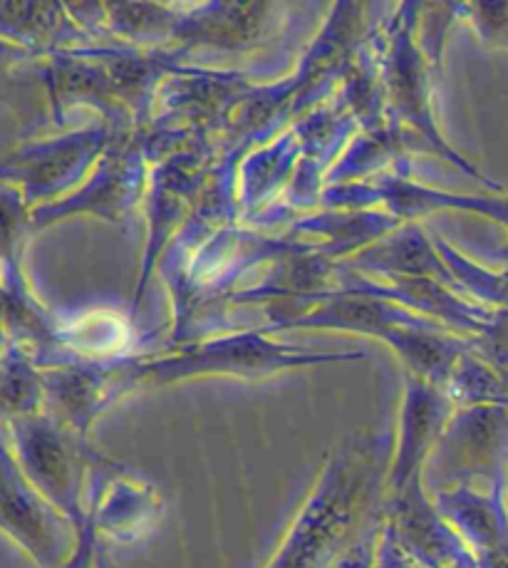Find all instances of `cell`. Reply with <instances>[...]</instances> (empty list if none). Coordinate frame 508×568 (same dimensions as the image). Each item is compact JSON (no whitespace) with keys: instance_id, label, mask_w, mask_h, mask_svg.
<instances>
[{"instance_id":"1","label":"cell","mask_w":508,"mask_h":568,"mask_svg":"<svg viewBox=\"0 0 508 568\" xmlns=\"http://www.w3.org/2000/svg\"><path fill=\"white\" fill-rule=\"evenodd\" d=\"M387 437H347L327 459L298 519L266 568H331L355 536L373 521Z\"/></svg>"},{"instance_id":"2","label":"cell","mask_w":508,"mask_h":568,"mask_svg":"<svg viewBox=\"0 0 508 568\" xmlns=\"http://www.w3.org/2000/svg\"><path fill=\"white\" fill-rule=\"evenodd\" d=\"M13 433L20 469L42 497L80 529L88 519V511L82 509V475L88 462L80 433L38 415L18 417Z\"/></svg>"},{"instance_id":"3","label":"cell","mask_w":508,"mask_h":568,"mask_svg":"<svg viewBox=\"0 0 508 568\" xmlns=\"http://www.w3.org/2000/svg\"><path fill=\"white\" fill-rule=\"evenodd\" d=\"M72 524L30 484L18 459L0 442V531L40 568H62L78 546Z\"/></svg>"},{"instance_id":"4","label":"cell","mask_w":508,"mask_h":568,"mask_svg":"<svg viewBox=\"0 0 508 568\" xmlns=\"http://www.w3.org/2000/svg\"><path fill=\"white\" fill-rule=\"evenodd\" d=\"M451 419V399L434 383L415 381L407 387L405 407H402L397 452L392 459L389 477L385 481L387 499L407 487L412 477L421 475L429 452L437 445L444 427Z\"/></svg>"},{"instance_id":"5","label":"cell","mask_w":508,"mask_h":568,"mask_svg":"<svg viewBox=\"0 0 508 568\" xmlns=\"http://www.w3.org/2000/svg\"><path fill=\"white\" fill-rule=\"evenodd\" d=\"M98 531L114 536V539H136L144 529H150L156 519L159 501L150 487H142L134 479L120 477L118 469L104 475L98 469L92 487L90 509Z\"/></svg>"},{"instance_id":"6","label":"cell","mask_w":508,"mask_h":568,"mask_svg":"<svg viewBox=\"0 0 508 568\" xmlns=\"http://www.w3.org/2000/svg\"><path fill=\"white\" fill-rule=\"evenodd\" d=\"M383 521H385V514H383V509H379L377 517L355 536V541L347 546L341 556H337L331 568H375L377 541H379V529H383Z\"/></svg>"},{"instance_id":"7","label":"cell","mask_w":508,"mask_h":568,"mask_svg":"<svg viewBox=\"0 0 508 568\" xmlns=\"http://www.w3.org/2000/svg\"><path fill=\"white\" fill-rule=\"evenodd\" d=\"M375 568H421V566L407 554L405 546L399 544L397 534H395V526L389 524V519H385V521H383V529H379Z\"/></svg>"},{"instance_id":"8","label":"cell","mask_w":508,"mask_h":568,"mask_svg":"<svg viewBox=\"0 0 508 568\" xmlns=\"http://www.w3.org/2000/svg\"><path fill=\"white\" fill-rule=\"evenodd\" d=\"M98 559V524L88 511V519L78 529V546L62 568H94Z\"/></svg>"},{"instance_id":"9","label":"cell","mask_w":508,"mask_h":568,"mask_svg":"<svg viewBox=\"0 0 508 568\" xmlns=\"http://www.w3.org/2000/svg\"><path fill=\"white\" fill-rule=\"evenodd\" d=\"M94 568H112L110 559L102 551H98V559H94Z\"/></svg>"},{"instance_id":"10","label":"cell","mask_w":508,"mask_h":568,"mask_svg":"<svg viewBox=\"0 0 508 568\" xmlns=\"http://www.w3.org/2000/svg\"><path fill=\"white\" fill-rule=\"evenodd\" d=\"M454 568H461V566H454Z\"/></svg>"}]
</instances>
